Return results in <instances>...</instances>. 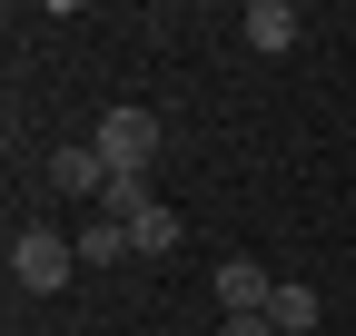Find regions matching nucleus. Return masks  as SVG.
<instances>
[{
    "label": "nucleus",
    "mask_w": 356,
    "mask_h": 336,
    "mask_svg": "<svg viewBox=\"0 0 356 336\" xmlns=\"http://www.w3.org/2000/svg\"><path fill=\"white\" fill-rule=\"evenodd\" d=\"M218 336H277L267 317H218Z\"/></svg>",
    "instance_id": "nucleus-9"
},
{
    "label": "nucleus",
    "mask_w": 356,
    "mask_h": 336,
    "mask_svg": "<svg viewBox=\"0 0 356 336\" xmlns=\"http://www.w3.org/2000/svg\"><path fill=\"white\" fill-rule=\"evenodd\" d=\"M267 326H277V336H307V326H317V287H287V277H277V297H267Z\"/></svg>",
    "instance_id": "nucleus-7"
},
{
    "label": "nucleus",
    "mask_w": 356,
    "mask_h": 336,
    "mask_svg": "<svg viewBox=\"0 0 356 336\" xmlns=\"http://www.w3.org/2000/svg\"><path fill=\"white\" fill-rule=\"evenodd\" d=\"M70 267H79V247H70L60 228H20V237H10V277H20V297H60Z\"/></svg>",
    "instance_id": "nucleus-2"
},
{
    "label": "nucleus",
    "mask_w": 356,
    "mask_h": 336,
    "mask_svg": "<svg viewBox=\"0 0 356 336\" xmlns=\"http://www.w3.org/2000/svg\"><path fill=\"white\" fill-rule=\"evenodd\" d=\"M129 247H139V258H168V247H178V208H149V218H129Z\"/></svg>",
    "instance_id": "nucleus-8"
},
{
    "label": "nucleus",
    "mask_w": 356,
    "mask_h": 336,
    "mask_svg": "<svg viewBox=\"0 0 356 336\" xmlns=\"http://www.w3.org/2000/svg\"><path fill=\"white\" fill-rule=\"evenodd\" d=\"M70 247H79V267H119V258H139V247H129V228H119V218H89V228H79Z\"/></svg>",
    "instance_id": "nucleus-6"
},
{
    "label": "nucleus",
    "mask_w": 356,
    "mask_h": 336,
    "mask_svg": "<svg viewBox=\"0 0 356 336\" xmlns=\"http://www.w3.org/2000/svg\"><path fill=\"white\" fill-rule=\"evenodd\" d=\"M50 188H60V198H89V208H99V188H109L99 149H60V158H50Z\"/></svg>",
    "instance_id": "nucleus-5"
},
{
    "label": "nucleus",
    "mask_w": 356,
    "mask_h": 336,
    "mask_svg": "<svg viewBox=\"0 0 356 336\" xmlns=\"http://www.w3.org/2000/svg\"><path fill=\"white\" fill-rule=\"evenodd\" d=\"M248 50H267V60H277V50H297V30H307V10H297V0H248Z\"/></svg>",
    "instance_id": "nucleus-4"
},
{
    "label": "nucleus",
    "mask_w": 356,
    "mask_h": 336,
    "mask_svg": "<svg viewBox=\"0 0 356 336\" xmlns=\"http://www.w3.org/2000/svg\"><path fill=\"white\" fill-rule=\"evenodd\" d=\"M99 168L109 178H149V158H159V109H99Z\"/></svg>",
    "instance_id": "nucleus-1"
},
{
    "label": "nucleus",
    "mask_w": 356,
    "mask_h": 336,
    "mask_svg": "<svg viewBox=\"0 0 356 336\" xmlns=\"http://www.w3.org/2000/svg\"><path fill=\"white\" fill-rule=\"evenodd\" d=\"M267 297H277V277L257 258H218V317H267Z\"/></svg>",
    "instance_id": "nucleus-3"
}]
</instances>
